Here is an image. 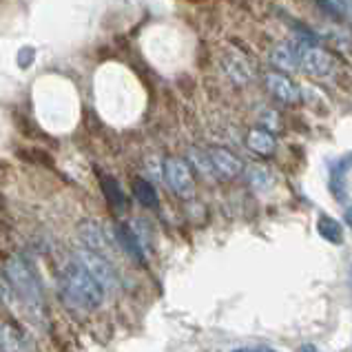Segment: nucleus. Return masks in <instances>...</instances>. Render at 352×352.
<instances>
[{
    "label": "nucleus",
    "instance_id": "f257e3e1",
    "mask_svg": "<svg viewBox=\"0 0 352 352\" xmlns=\"http://www.w3.org/2000/svg\"><path fill=\"white\" fill-rule=\"evenodd\" d=\"M5 275L12 281V286L20 299L23 317L32 321V324L45 326L47 301H45V290L40 286L36 270L27 264V259H23L20 255H12L5 261Z\"/></svg>",
    "mask_w": 352,
    "mask_h": 352
},
{
    "label": "nucleus",
    "instance_id": "f03ea898",
    "mask_svg": "<svg viewBox=\"0 0 352 352\" xmlns=\"http://www.w3.org/2000/svg\"><path fill=\"white\" fill-rule=\"evenodd\" d=\"M60 293L67 304L80 310H96L104 301V288L78 259L65 264L63 273H60Z\"/></svg>",
    "mask_w": 352,
    "mask_h": 352
},
{
    "label": "nucleus",
    "instance_id": "7ed1b4c3",
    "mask_svg": "<svg viewBox=\"0 0 352 352\" xmlns=\"http://www.w3.org/2000/svg\"><path fill=\"white\" fill-rule=\"evenodd\" d=\"M76 259L98 279V284L104 288V293H107V290H116L118 288V284H120L118 273H116V268L111 266V261H109L104 255H100V253H96V250L85 246V248H80L76 253Z\"/></svg>",
    "mask_w": 352,
    "mask_h": 352
},
{
    "label": "nucleus",
    "instance_id": "20e7f679",
    "mask_svg": "<svg viewBox=\"0 0 352 352\" xmlns=\"http://www.w3.org/2000/svg\"><path fill=\"white\" fill-rule=\"evenodd\" d=\"M290 49L295 52L297 56V63L299 67L304 69V72L313 74V76H328L333 72V58H330L326 52H321L319 47L315 45H308V43H301V40H293V43H288Z\"/></svg>",
    "mask_w": 352,
    "mask_h": 352
},
{
    "label": "nucleus",
    "instance_id": "39448f33",
    "mask_svg": "<svg viewBox=\"0 0 352 352\" xmlns=\"http://www.w3.org/2000/svg\"><path fill=\"white\" fill-rule=\"evenodd\" d=\"M164 177L168 186L173 188L179 197H193L195 182L186 162H182V160H177V157H168L164 162Z\"/></svg>",
    "mask_w": 352,
    "mask_h": 352
},
{
    "label": "nucleus",
    "instance_id": "423d86ee",
    "mask_svg": "<svg viewBox=\"0 0 352 352\" xmlns=\"http://www.w3.org/2000/svg\"><path fill=\"white\" fill-rule=\"evenodd\" d=\"M352 168V151L341 155L337 162L330 166V190L337 199H346V177Z\"/></svg>",
    "mask_w": 352,
    "mask_h": 352
},
{
    "label": "nucleus",
    "instance_id": "0eeeda50",
    "mask_svg": "<svg viewBox=\"0 0 352 352\" xmlns=\"http://www.w3.org/2000/svg\"><path fill=\"white\" fill-rule=\"evenodd\" d=\"M100 186H102V193H104V199L107 204L111 206L113 213H124V210L129 208V199L124 195V190L120 188L118 179L111 177V175H102L100 173Z\"/></svg>",
    "mask_w": 352,
    "mask_h": 352
},
{
    "label": "nucleus",
    "instance_id": "6e6552de",
    "mask_svg": "<svg viewBox=\"0 0 352 352\" xmlns=\"http://www.w3.org/2000/svg\"><path fill=\"white\" fill-rule=\"evenodd\" d=\"M116 237L120 241V246L124 248V253L129 257H133L138 264H144V246L142 241H140V237L131 230L126 224H118L116 226Z\"/></svg>",
    "mask_w": 352,
    "mask_h": 352
},
{
    "label": "nucleus",
    "instance_id": "1a4fd4ad",
    "mask_svg": "<svg viewBox=\"0 0 352 352\" xmlns=\"http://www.w3.org/2000/svg\"><path fill=\"white\" fill-rule=\"evenodd\" d=\"M210 162H213L215 173L219 177L228 179V177H237L241 173V162L233 153H228V151H224V148L210 151Z\"/></svg>",
    "mask_w": 352,
    "mask_h": 352
},
{
    "label": "nucleus",
    "instance_id": "9d476101",
    "mask_svg": "<svg viewBox=\"0 0 352 352\" xmlns=\"http://www.w3.org/2000/svg\"><path fill=\"white\" fill-rule=\"evenodd\" d=\"M266 87L270 89V94L281 100V102H297L299 100V89L281 74H268Z\"/></svg>",
    "mask_w": 352,
    "mask_h": 352
},
{
    "label": "nucleus",
    "instance_id": "9b49d317",
    "mask_svg": "<svg viewBox=\"0 0 352 352\" xmlns=\"http://www.w3.org/2000/svg\"><path fill=\"white\" fill-rule=\"evenodd\" d=\"M0 352H27V339L20 328L3 321L0 324Z\"/></svg>",
    "mask_w": 352,
    "mask_h": 352
},
{
    "label": "nucleus",
    "instance_id": "f8f14e48",
    "mask_svg": "<svg viewBox=\"0 0 352 352\" xmlns=\"http://www.w3.org/2000/svg\"><path fill=\"white\" fill-rule=\"evenodd\" d=\"M80 237H82V241H85V246H87V248L96 250V253H100V255H104V253H107L109 244H107L104 230L100 228L96 222H82V224H80Z\"/></svg>",
    "mask_w": 352,
    "mask_h": 352
},
{
    "label": "nucleus",
    "instance_id": "ddd939ff",
    "mask_svg": "<svg viewBox=\"0 0 352 352\" xmlns=\"http://www.w3.org/2000/svg\"><path fill=\"white\" fill-rule=\"evenodd\" d=\"M248 146L259 155H273L277 144H275V138L270 135V131L255 129V131H250V133H248Z\"/></svg>",
    "mask_w": 352,
    "mask_h": 352
},
{
    "label": "nucleus",
    "instance_id": "4468645a",
    "mask_svg": "<svg viewBox=\"0 0 352 352\" xmlns=\"http://www.w3.org/2000/svg\"><path fill=\"white\" fill-rule=\"evenodd\" d=\"M317 233L326 241H330V244H344V228H341L337 219L328 215H321L317 219Z\"/></svg>",
    "mask_w": 352,
    "mask_h": 352
},
{
    "label": "nucleus",
    "instance_id": "2eb2a0df",
    "mask_svg": "<svg viewBox=\"0 0 352 352\" xmlns=\"http://www.w3.org/2000/svg\"><path fill=\"white\" fill-rule=\"evenodd\" d=\"M133 195L144 208H157V204H160L155 188L151 186V182H146L144 177H135L133 179Z\"/></svg>",
    "mask_w": 352,
    "mask_h": 352
},
{
    "label": "nucleus",
    "instance_id": "dca6fc26",
    "mask_svg": "<svg viewBox=\"0 0 352 352\" xmlns=\"http://www.w3.org/2000/svg\"><path fill=\"white\" fill-rule=\"evenodd\" d=\"M224 69L226 74L230 76V80L237 85H246L248 78H250V69L246 65V60H241L239 56H230L224 60Z\"/></svg>",
    "mask_w": 352,
    "mask_h": 352
},
{
    "label": "nucleus",
    "instance_id": "f3484780",
    "mask_svg": "<svg viewBox=\"0 0 352 352\" xmlns=\"http://www.w3.org/2000/svg\"><path fill=\"white\" fill-rule=\"evenodd\" d=\"M270 60L281 67V69H288V72H295V69H299V63H297V56L295 52L290 49V45H279L273 49V54H270Z\"/></svg>",
    "mask_w": 352,
    "mask_h": 352
},
{
    "label": "nucleus",
    "instance_id": "a211bd4d",
    "mask_svg": "<svg viewBox=\"0 0 352 352\" xmlns=\"http://www.w3.org/2000/svg\"><path fill=\"white\" fill-rule=\"evenodd\" d=\"M16 155L18 160H23L27 164H43V166H54V160L52 155L47 153L43 148H27V146H18L16 148Z\"/></svg>",
    "mask_w": 352,
    "mask_h": 352
},
{
    "label": "nucleus",
    "instance_id": "6ab92c4d",
    "mask_svg": "<svg viewBox=\"0 0 352 352\" xmlns=\"http://www.w3.org/2000/svg\"><path fill=\"white\" fill-rule=\"evenodd\" d=\"M248 179L257 190H268L270 186H273V175H270L268 168H264V166H250Z\"/></svg>",
    "mask_w": 352,
    "mask_h": 352
},
{
    "label": "nucleus",
    "instance_id": "aec40b11",
    "mask_svg": "<svg viewBox=\"0 0 352 352\" xmlns=\"http://www.w3.org/2000/svg\"><path fill=\"white\" fill-rule=\"evenodd\" d=\"M188 157H190V162H193L195 166H197V170L202 175H206V177H213V175H217L215 173V166H213V162H210V155L206 157L202 151H195V148H190L188 151Z\"/></svg>",
    "mask_w": 352,
    "mask_h": 352
},
{
    "label": "nucleus",
    "instance_id": "412c9836",
    "mask_svg": "<svg viewBox=\"0 0 352 352\" xmlns=\"http://www.w3.org/2000/svg\"><path fill=\"white\" fill-rule=\"evenodd\" d=\"M14 122H16V126L20 129V133H23L25 138H29V140L38 138V131H36V126L29 124V120H27V118H23V116H14Z\"/></svg>",
    "mask_w": 352,
    "mask_h": 352
},
{
    "label": "nucleus",
    "instance_id": "4be33fe9",
    "mask_svg": "<svg viewBox=\"0 0 352 352\" xmlns=\"http://www.w3.org/2000/svg\"><path fill=\"white\" fill-rule=\"evenodd\" d=\"M233 352H275L273 348H266V346H257V348H237Z\"/></svg>",
    "mask_w": 352,
    "mask_h": 352
},
{
    "label": "nucleus",
    "instance_id": "5701e85b",
    "mask_svg": "<svg viewBox=\"0 0 352 352\" xmlns=\"http://www.w3.org/2000/svg\"><path fill=\"white\" fill-rule=\"evenodd\" d=\"M339 5L344 7V12H348V16L352 18V0H339Z\"/></svg>",
    "mask_w": 352,
    "mask_h": 352
},
{
    "label": "nucleus",
    "instance_id": "b1692460",
    "mask_svg": "<svg viewBox=\"0 0 352 352\" xmlns=\"http://www.w3.org/2000/svg\"><path fill=\"white\" fill-rule=\"evenodd\" d=\"M299 352H319V350H317V346H313V344H306V346H301Z\"/></svg>",
    "mask_w": 352,
    "mask_h": 352
},
{
    "label": "nucleus",
    "instance_id": "393cba45",
    "mask_svg": "<svg viewBox=\"0 0 352 352\" xmlns=\"http://www.w3.org/2000/svg\"><path fill=\"white\" fill-rule=\"evenodd\" d=\"M346 224H348V226L352 228V206H350V208L346 210Z\"/></svg>",
    "mask_w": 352,
    "mask_h": 352
},
{
    "label": "nucleus",
    "instance_id": "a878e982",
    "mask_svg": "<svg viewBox=\"0 0 352 352\" xmlns=\"http://www.w3.org/2000/svg\"><path fill=\"white\" fill-rule=\"evenodd\" d=\"M0 208H3V206H0Z\"/></svg>",
    "mask_w": 352,
    "mask_h": 352
}]
</instances>
